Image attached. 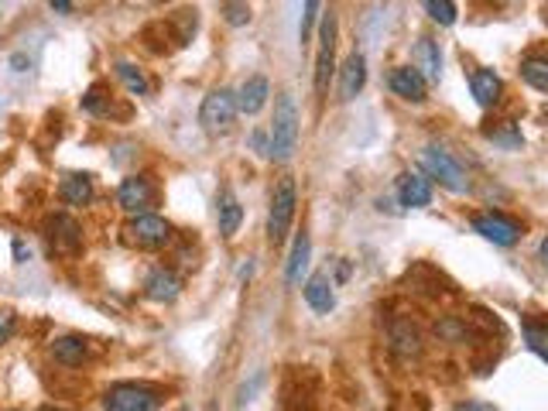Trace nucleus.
Here are the masks:
<instances>
[{
	"label": "nucleus",
	"mask_w": 548,
	"mask_h": 411,
	"mask_svg": "<svg viewBox=\"0 0 548 411\" xmlns=\"http://www.w3.org/2000/svg\"><path fill=\"white\" fill-rule=\"evenodd\" d=\"M308 254H312V240H308V234L302 230V234L295 237V247H291V258H288V267H285L288 284L302 282V275H306V267H308Z\"/></svg>",
	"instance_id": "21"
},
{
	"label": "nucleus",
	"mask_w": 548,
	"mask_h": 411,
	"mask_svg": "<svg viewBox=\"0 0 548 411\" xmlns=\"http://www.w3.org/2000/svg\"><path fill=\"white\" fill-rule=\"evenodd\" d=\"M14 325H18L14 312H11V308H0V343H7V340L14 336Z\"/></svg>",
	"instance_id": "32"
},
{
	"label": "nucleus",
	"mask_w": 548,
	"mask_h": 411,
	"mask_svg": "<svg viewBox=\"0 0 548 411\" xmlns=\"http://www.w3.org/2000/svg\"><path fill=\"white\" fill-rule=\"evenodd\" d=\"M299 148V107L291 93H278L274 100V120H271V134H267V158L285 165L288 158Z\"/></svg>",
	"instance_id": "1"
},
{
	"label": "nucleus",
	"mask_w": 548,
	"mask_h": 411,
	"mask_svg": "<svg viewBox=\"0 0 548 411\" xmlns=\"http://www.w3.org/2000/svg\"><path fill=\"white\" fill-rule=\"evenodd\" d=\"M233 96H237V113H261L267 96H271V86L264 76H250V79H243V86Z\"/></svg>",
	"instance_id": "15"
},
{
	"label": "nucleus",
	"mask_w": 548,
	"mask_h": 411,
	"mask_svg": "<svg viewBox=\"0 0 548 411\" xmlns=\"http://www.w3.org/2000/svg\"><path fill=\"white\" fill-rule=\"evenodd\" d=\"M127 243L134 247H144V251H158V247H165L168 240H172V226L165 223L161 217H151V213H141V217H134L127 223Z\"/></svg>",
	"instance_id": "6"
},
{
	"label": "nucleus",
	"mask_w": 548,
	"mask_h": 411,
	"mask_svg": "<svg viewBox=\"0 0 548 411\" xmlns=\"http://www.w3.org/2000/svg\"><path fill=\"white\" fill-rule=\"evenodd\" d=\"M521 329H525V340H528V347H531V353L545 360V357H548V349H545V340H548L545 325L535 323V319H525V323H521Z\"/></svg>",
	"instance_id": "28"
},
{
	"label": "nucleus",
	"mask_w": 548,
	"mask_h": 411,
	"mask_svg": "<svg viewBox=\"0 0 548 411\" xmlns=\"http://www.w3.org/2000/svg\"><path fill=\"white\" fill-rule=\"evenodd\" d=\"M48 4H52L55 14H69L72 11V0H48Z\"/></svg>",
	"instance_id": "35"
},
{
	"label": "nucleus",
	"mask_w": 548,
	"mask_h": 411,
	"mask_svg": "<svg viewBox=\"0 0 548 411\" xmlns=\"http://www.w3.org/2000/svg\"><path fill=\"white\" fill-rule=\"evenodd\" d=\"M425 14L432 18L436 24H442V28H449V24H456V4L453 0H425Z\"/></svg>",
	"instance_id": "27"
},
{
	"label": "nucleus",
	"mask_w": 548,
	"mask_h": 411,
	"mask_svg": "<svg viewBox=\"0 0 548 411\" xmlns=\"http://www.w3.org/2000/svg\"><path fill=\"white\" fill-rule=\"evenodd\" d=\"M178 292H182V282H178L176 271H168V267H154L151 275L144 278V295L151 302H176Z\"/></svg>",
	"instance_id": "13"
},
{
	"label": "nucleus",
	"mask_w": 548,
	"mask_h": 411,
	"mask_svg": "<svg viewBox=\"0 0 548 411\" xmlns=\"http://www.w3.org/2000/svg\"><path fill=\"white\" fill-rule=\"evenodd\" d=\"M391 347H395L401 357H418V353H421V336H418L415 325L397 323L395 329H391Z\"/></svg>",
	"instance_id": "24"
},
{
	"label": "nucleus",
	"mask_w": 548,
	"mask_h": 411,
	"mask_svg": "<svg viewBox=\"0 0 548 411\" xmlns=\"http://www.w3.org/2000/svg\"><path fill=\"white\" fill-rule=\"evenodd\" d=\"M209 411H217V408H209Z\"/></svg>",
	"instance_id": "37"
},
{
	"label": "nucleus",
	"mask_w": 548,
	"mask_h": 411,
	"mask_svg": "<svg viewBox=\"0 0 548 411\" xmlns=\"http://www.w3.org/2000/svg\"><path fill=\"white\" fill-rule=\"evenodd\" d=\"M158 408H161L158 390L144 388V384H117L103 398V411H158Z\"/></svg>",
	"instance_id": "5"
},
{
	"label": "nucleus",
	"mask_w": 548,
	"mask_h": 411,
	"mask_svg": "<svg viewBox=\"0 0 548 411\" xmlns=\"http://www.w3.org/2000/svg\"><path fill=\"white\" fill-rule=\"evenodd\" d=\"M83 110H86V113H96V117L110 113V96L103 93V86L86 89V96H83Z\"/></svg>",
	"instance_id": "30"
},
{
	"label": "nucleus",
	"mask_w": 548,
	"mask_h": 411,
	"mask_svg": "<svg viewBox=\"0 0 548 411\" xmlns=\"http://www.w3.org/2000/svg\"><path fill=\"white\" fill-rule=\"evenodd\" d=\"M223 18L230 28H243L250 21V4L247 0H223Z\"/></svg>",
	"instance_id": "29"
},
{
	"label": "nucleus",
	"mask_w": 548,
	"mask_h": 411,
	"mask_svg": "<svg viewBox=\"0 0 548 411\" xmlns=\"http://www.w3.org/2000/svg\"><path fill=\"white\" fill-rule=\"evenodd\" d=\"M397 195H401V206L421 210L432 202V178H425L421 172H405L397 182Z\"/></svg>",
	"instance_id": "11"
},
{
	"label": "nucleus",
	"mask_w": 548,
	"mask_h": 411,
	"mask_svg": "<svg viewBox=\"0 0 548 411\" xmlns=\"http://www.w3.org/2000/svg\"><path fill=\"white\" fill-rule=\"evenodd\" d=\"M217 219H219V234H223V237H233V234L241 230V219H243L241 199L230 193V189H219V195H217Z\"/></svg>",
	"instance_id": "17"
},
{
	"label": "nucleus",
	"mask_w": 548,
	"mask_h": 411,
	"mask_svg": "<svg viewBox=\"0 0 548 411\" xmlns=\"http://www.w3.org/2000/svg\"><path fill=\"white\" fill-rule=\"evenodd\" d=\"M388 83H391V89H395V96L408 100V103H421V100H425V86H429L415 65H397Z\"/></svg>",
	"instance_id": "12"
},
{
	"label": "nucleus",
	"mask_w": 548,
	"mask_h": 411,
	"mask_svg": "<svg viewBox=\"0 0 548 411\" xmlns=\"http://www.w3.org/2000/svg\"><path fill=\"white\" fill-rule=\"evenodd\" d=\"M295 206H299V193H295V178L285 175L278 178L274 193H271V213H267V243L278 247L285 240L288 226L295 219Z\"/></svg>",
	"instance_id": "2"
},
{
	"label": "nucleus",
	"mask_w": 548,
	"mask_h": 411,
	"mask_svg": "<svg viewBox=\"0 0 548 411\" xmlns=\"http://www.w3.org/2000/svg\"><path fill=\"white\" fill-rule=\"evenodd\" d=\"M52 357L59 364H66V367H79L86 360V343L79 336H62V340L52 343Z\"/></svg>",
	"instance_id": "22"
},
{
	"label": "nucleus",
	"mask_w": 548,
	"mask_h": 411,
	"mask_svg": "<svg viewBox=\"0 0 548 411\" xmlns=\"http://www.w3.org/2000/svg\"><path fill=\"white\" fill-rule=\"evenodd\" d=\"M336 72V14L326 11L319 28V55H315V93L323 96L329 86V76Z\"/></svg>",
	"instance_id": "7"
},
{
	"label": "nucleus",
	"mask_w": 548,
	"mask_h": 411,
	"mask_svg": "<svg viewBox=\"0 0 548 411\" xmlns=\"http://www.w3.org/2000/svg\"><path fill=\"white\" fill-rule=\"evenodd\" d=\"M521 79H525L531 89L545 93L548 89V59H542V55H528V59H521Z\"/></svg>",
	"instance_id": "25"
},
{
	"label": "nucleus",
	"mask_w": 548,
	"mask_h": 411,
	"mask_svg": "<svg viewBox=\"0 0 548 411\" xmlns=\"http://www.w3.org/2000/svg\"><path fill=\"white\" fill-rule=\"evenodd\" d=\"M470 89H473V96H477L480 107H497L501 103V93H504V83H501V76L494 69H477L470 76Z\"/></svg>",
	"instance_id": "14"
},
{
	"label": "nucleus",
	"mask_w": 548,
	"mask_h": 411,
	"mask_svg": "<svg viewBox=\"0 0 548 411\" xmlns=\"http://www.w3.org/2000/svg\"><path fill=\"white\" fill-rule=\"evenodd\" d=\"M151 199H154V189L144 175H127V178L120 182V189H117L120 210L131 213V217H141V213L151 206Z\"/></svg>",
	"instance_id": "9"
},
{
	"label": "nucleus",
	"mask_w": 548,
	"mask_h": 411,
	"mask_svg": "<svg viewBox=\"0 0 548 411\" xmlns=\"http://www.w3.org/2000/svg\"><path fill=\"white\" fill-rule=\"evenodd\" d=\"M28 258H31V251L24 247V240H14V260H18V264H24Z\"/></svg>",
	"instance_id": "34"
},
{
	"label": "nucleus",
	"mask_w": 548,
	"mask_h": 411,
	"mask_svg": "<svg viewBox=\"0 0 548 411\" xmlns=\"http://www.w3.org/2000/svg\"><path fill=\"white\" fill-rule=\"evenodd\" d=\"M456 411H497L494 405H483V401H462L456 405Z\"/></svg>",
	"instance_id": "33"
},
{
	"label": "nucleus",
	"mask_w": 548,
	"mask_h": 411,
	"mask_svg": "<svg viewBox=\"0 0 548 411\" xmlns=\"http://www.w3.org/2000/svg\"><path fill=\"white\" fill-rule=\"evenodd\" d=\"M38 411H62V408H55V405H45V408H38Z\"/></svg>",
	"instance_id": "36"
},
{
	"label": "nucleus",
	"mask_w": 548,
	"mask_h": 411,
	"mask_svg": "<svg viewBox=\"0 0 548 411\" xmlns=\"http://www.w3.org/2000/svg\"><path fill=\"white\" fill-rule=\"evenodd\" d=\"M45 230H48V243H52L59 254H76V251L83 247V230H79V223L72 217H66V213L45 219Z\"/></svg>",
	"instance_id": "10"
},
{
	"label": "nucleus",
	"mask_w": 548,
	"mask_h": 411,
	"mask_svg": "<svg viewBox=\"0 0 548 411\" xmlns=\"http://www.w3.org/2000/svg\"><path fill=\"white\" fill-rule=\"evenodd\" d=\"M237 120V96L226 86L213 89L206 100H202V110H199V124L209 130V134H226Z\"/></svg>",
	"instance_id": "4"
},
{
	"label": "nucleus",
	"mask_w": 548,
	"mask_h": 411,
	"mask_svg": "<svg viewBox=\"0 0 548 411\" xmlns=\"http://www.w3.org/2000/svg\"><path fill=\"white\" fill-rule=\"evenodd\" d=\"M483 134H487L494 144L507 148V152H514V148H521V144H525V137H521V130H518V124H514V120H497L494 127L487 124V127H483Z\"/></svg>",
	"instance_id": "23"
},
{
	"label": "nucleus",
	"mask_w": 548,
	"mask_h": 411,
	"mask_svg": "<svg viewBox=\"0 0 548 411\" xmlns=\"http://www.w3.org/2000/svg\"><path fill=\"white\" fill-rule=\"evenodd\" d=\"M473 230H477L483 240L497 243V247H514V243L521 240V226H518L511 217H504V213H483V217L473 219Z\"/></svg>",
	"instance_id": "8"
},
{
	"label": "nucleus",
	"mask_w": 548,
	"mask_h": 411,
	"mask_svg": "<svg viewBox=\"0 0 548 411\" xmlns=\"http://www.w3.org/2000/svg\"><path fill=\"white\" fill-rule=\"evenodd\" d=\"M306 302L319 312V316H329L332 312V305H336V295H332V282H329V275H312L306 282Z\"/></svg>",
	"instance_id": "19"
},
{
	"label": "nucleus",
	"mask_w": 548,
	"mask_h": 411,
	"mask_svg": "<svg viewBox=\"0 0 548 411\" xmlns=\"http://www.w3.org/2000/svg\"><path fill=\"white\" fill-rule=\"evenodd\" d=\"M59 199H62L66 206H86L89 199H93V178L83 172L66 175V178L59 182Z\"/></svg>",
	"instance_id": "20"
},
{
	"label": "nucleus",
	"mask_w": 548,
	"mask_h": 411,
	"mask_svg": "<svg viewBox=\"0 0 548 411\" xmlns=\"http://www.w3.org/2000/svg\"><path fill=\"white\" fill-rule=\"evenodd\" d=\"M421 175L436 178L438 185H446L449 193H470V178L462 172V165L442 148H425L421 152Z\"/></svg>",
	"instance_id": "3"
},
{
	"label": "nucleus",
	"mask_w": 548,
	"mask_h": 411,
	"mask_svg": "<svg viewBox=\"0 0 548 411\" xmlns=\"http://www.w3.org/2000/svg\"><path fill=\"white\" fill-rule=\"evenodd\" d=\"M364 83H367V59L360 52H353L350 59L343 62V69H339V93H343V100H353L364 89Z\"/></svg>",
	"instance_id": "18"
},
{
	"label": "nucleus",
	"mask_w": 548,
	"mask_h": 411,
	"mask_svg": "<svg viewBox=\"0 0 548 411\" xmlns=\"http://www.w3.org/2000/svg\"><path fill=\"white\" fill-rule=\"evenodd\" d=\"M315 18H319V0H306V4H302V24H299V38H302V45L312 38Z\"/></svg>",
	"instance_id": "31"
},
{
	"label": "nucleus",
	"mask_w": 548,
	"mask_h": 411,
	"mask_svg": "<svg viewBox=\"0 0 548 411\" xmlns=\"http://www.w3.org/2000/svg\"><path fill=\"white\" fill-rule=\"evenodd\" d=\"M117 76H120V83L131 89L134 96H148L151 93V83H148V76L131 62H117Z\"/></svg>",
	"instance_id": "26"
},
{
	"label": "nucleus",
	"mask_w": 548,
	"mask_h": 411,
	"mask_svg": "<svg viewBox=\"0 0 548 411\" xmlns=\"http://www.w3.org/2000/svg\"><path fill=\"white\" fill-rule=\"evenodd\" d=\"M415 69L421 72L425 83H438V79H442V52H438V42H432V38H418Z\"/></svg>",
	"instance_id": "16"
}]
</instances>
